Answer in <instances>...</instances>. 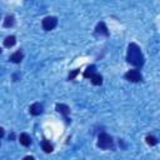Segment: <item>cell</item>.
Wrapping results in <instances>:
<instances>
[{
	"label": "cell",
	"instance_id": "1",
	"mask_svg": "<svg viewBox=\"0 0 160 160\" xmlns=\"http://www.w3.org/2000/svg\"><path fill=\"white\" fill-rule=\"evenodd\" d=\"M126 61H128L130 65L136 66V68L142 66V64H144V55H142V52H141V49H140L136 44H134V42L129 44V46H128Z\"/></svg>",
	"mask_w": 160,
	"mask_h": 160
},
{
	"label": "cell",
	"instance_id": "2",
	"mask_svg": "<svg viewBox=\"0 0 160 160\" xmlns=\"http://www.w3.org/2000/svg\"><path fill=\"white\" fill-rule=\"evenodd\" d=\"M98 146L100 149H104V150L111 148L112 146V138L110 135L105 134V132L100 134L99 138H98Z\"/></svg>",
	"mask_w": 160,
	"mask_h": 160
},
{
	"label": "cell",
	"instance_id": "3",
	"mask_svg": "<svg viewBox=\"0 0 160 160\" xmlns=\"http://www.w3.org/2000/svg\"><path fill=\"white\" fill-rule=\"evenodd\" d=\"M41 25H42V29L45 31H50L58 25V19L55 16H46V18H44Z\"/></svg>",
	"mask_w": 160,
	"mask_h": 160
},
{
	"label": "cell",
	"instance_id": "4",
	"mask_svg": "<svg viewBox=\"0 0 160 160\" xmlns=\"http://www.w3.org/2000/svg\"><path fill=\"white\" fill-rule=\"evenodd\" d=\"M125 79L131 81V82H139V81H141L142 76H141V74L138 70H129L125 74Z\"/></svg>",
	"mask_w": 160,
	"mask_h": 160
},
{
	"label": "cell",
	"instance_id": "5",
	"mask_svg": "<svg viewBox=\"0 0 160 160\" xmlns=\"http://www.w3.org/2000/svg\"><path fill=\"white\" fill-rule=\"evenodd\" d=\"M56 111L64 115V118H65V120H66L68 124L70 122V119L68 118V115L70 114V108L68 105H65V104H56Z\"/></svg>",
	"mask_w": 160,
	"mask_h": 160
},
{
	"label": "cell",
	"instance_id": "6",
	"mask_svg": "<svg viewBox=\"0 0 160 160\" xmlns=\"http://www.w3.org/2000/svg\"><path fill=\"white\" fill-rule=\"evenodd\" d=\"M95 32L99 35H104V36H109V31H108V28H106V25H105V22H99L98 25H96V28H95Z\"/></svg>",
	"mask_w": 160,
	"mask_h": 160
},
{
	"label": "cell",
	"instance_id": "7",
	"mask_svg": "<svg viewBox=\"0 0 160 160\" xmlns=\"http://www.w3.org/2000/svg\"><path fill=\"white\" fill-rule=\"evenodd\" d=\"M29 111H30L31 115L38 116V115H40V114L42 112V105H41L40 102H35V104H32V105L30 106Z\"/></svg>",
	"mask_w": 160,
	"mask_h": 160
},
{
	"label": "cell",
	"instance_id": "8",
	"mask_svg": "<svg viewBox=\"0 0 160 160\" xmlns=\"http://www.w3.org/2000/svg\"><path fill=\"white\" fill-rule=\"evenodd\" d=\"M22 58H24V55H22V52L19 50V51H15L14 54L10 55V61H12V62H15V64H19V62L22 60Z\"/></svg>",
	"mask_w": 160,
	"mask_h": 160
},
{
	"label": "cell",
	"instance_id": "9",
	"mask_svg": "<svg viewBox=\"0 0 160 160\" xmlns=\"http://www.w3.org/2000/svg\"><path fill=\"white\" fill-rule=\"evenodd\" d=\"M19 141H20L21 145H24V146H29V145L31 144V138H30L28 134H20V136H19Z\"/></svg>",
	"mask_w": 160,
	"mask_h": 160
},
{
	"label": "cell",
	"instance_id": "10",
	"mask_svg": "<svg viewBox=\"0 0 160 160\" xmlns=\"http://www.w3.org/2000/svg\"><path fill=\"white\" fill-rule=\"evenodd\" d=\"M90 80H91V82H92L94 85H101V84H102V78H101V75H100V74H96V72H94V74L90 76Z\"/></svg>",
	"mask_w": 160,
	"mask_h": 160
},
{
	"label": "cell",
	"instance_id": "11",
	"mask_svg": "<svg viewBox=\"0 0 160 160\" xmlns=\"http://www.w3.org/2000/svg\"><path fill=\"white\" fill-rule=\"evenodd\" d=\"M15 42H16L15 36L10 35V36H8V38L4 40V46H5V48H11V46H14V45H15Z\"/></svg>",
	"mask_w": 160,
	"mask_h": 160
},
{
	"label": "cell",
	"instance_id": "12",
	"mask_svg": "<svg viewBox=\"0 0 160 160\" xmlns=\"http://www.w3.org/2000/svg\"><path fill=\"white\" fill-rule=\"evenodd\" d=\"M14 25V16L12 15H8L4 20V26L5 28H11Z\"/></svg>",
	"mask_w": 160,
	"mask_h": 160
},
{
	"label": "cell",
	"instance_id": "13",
	"mask_svg": "<svg viewBox=\"0 0 160 160\" xmlns=\"http://www.w3.org/2000/svg\"><path fill=\"white\" fill-rule=\"evenodd\" d=\"M41 148H42V150H44L45 152H51V151H52V145H51L49 141H46V140H44V141L41 142Z\"/></svg>",
	"mask_w": 160,
	"mask_h": 160
},
{
	"label": "cell",
	"instance_id": "14",
	"mask_svg": "<svg viewBox=\"0 0 160 160\" xmlns=\"http://www.w3.org/2000/svg\"><path fill=\"white\" fill-rule=\"evenodd\" d=\"M95 69H96V68H95L94 65L88 66V68H86V70L84 71V78H90V76H91V75L95 72Z\"/></svg>",
	"mask_w": 160,
	"mask_h": 160
},
{
	"label": "cell",
	"instance_id": "15",
	"mask_svg": "<svg viewBox=\"0 0 160 160\" xmlns=\"http://www.w3.org/2000/svg\"><path fill=\"white\" fill-rule=\"evenodd\" d=\"M146 142H148L149 145L154 146V145L158 144V140H156V138H154V136H151V135H148V136H146Z\"/></svg>",
	"mask_w": 160,
	"mask_h": 160
},
{
	"label": "cell",
	"instance_id": "16",
	"mask_svg": "<svg viewBox=\"0 0 160 160\" xmlns=\"http://www.w3.org/2000/svg\"><path fill=\"white\" fill-rule=\"evenodd\" d=\"M79 72H80V70H79V69H75V70H72V71L69 74V78H68V79H69V80H74V79H75V76H76Z\"/></svg>",
	"mask_w": 160,
	"mask_h": 160
},
{
	"label": "cell",
	"instance_id": "17",
	"mask_svg": "<svg viewBox=\"0 0 160 160\" xmlns=\"http://www.w3.org/2000/svg\"><path fill=\"white\" fill-rule=\"evenodd\" d=\"M4 136V129L2 128H0V139Z\"/></svg>",
	"mask_w": 160,
	"mask_h": 160
},
{
	"label": "cell",
	"instance_id": "18",
	"mask_svg": "<svg viewBox=\"0 0 160 160\" xmlns=\"http://www.w3.org/2000/svg\"><path fill=\"white\" fill-rule=\"evenodd\" d=\"M24 159H26V160H28V159H30V160H31V159H34V158H32V156H25Z\"/></svg>",
	"mask_w": 160,
	"mask_h": 160
},
{
	"label": "cell",
	"instance_id": "19",
	"mask_svg": "<svg viewBox=\"0 0 160 160\" xmlns=\"http://www.w3.org/2000/svg\"><path fill=\"white\" fill-rule=\"evenodd\" d=\"M0 54H1V49H0Z\"/></svg>",
	"mask_w": 160,
	"mask_h": 160
}]
</instances>
